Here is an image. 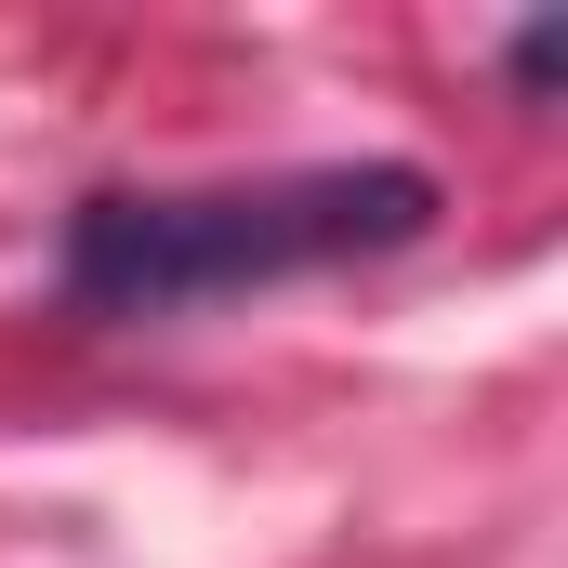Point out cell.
I'll return each mask as SVG.
<instances>
[{
	"instance_id": "6da1fadb",
	"label": "cell",
	"mask_w": 568,
	"mask_h": 568,
	"mask_svg": "<svg viewBox=\"0 0 568 568\" xmlns=\"http://www.w3.org/2000/svg\"><path fill=\"white\" fill-rule=\"evenodd\" d=\"M436 225L424 159H304V172H225V185H106L67 212V304L80 317H185L278 278H331L371 252H410Z\"/></svg>"
}]
</instances>
